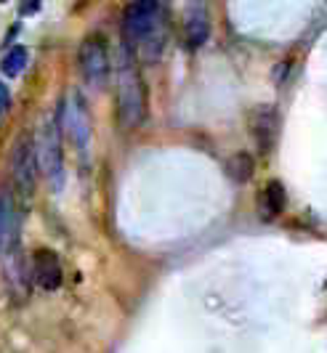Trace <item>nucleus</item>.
Instances as JSON below:
<instances>
[{"instance_id":"obj_2","label":"nucleus","mask_w":327,"mask_h":353,"mask_svg":"<svg viewBox=\"0 0 327 353\" xmlns=\"http://www.w3.org/2000/svg\"><path fill=\"white\" fill-rule=\"evenodd\" d=\"M115 88H117L115 104H117L120 128H126V130L141 128L146 120V88L139 64H136V56L128 46L120 48L117 64H115Z\"/></svg>"},{"instance_id":"obj_4","label":"nucleus","mask_w":327,"mask_h":353,"mask_svg":"<svg viewBox=\"0 0 327 353\" xmlns=\"http://www.w3.org/2000/svg\"><path fill=\"white\" fill-rule=\"evenodd\" d=\"M59 128H61V136L67 141H72V146L77 152H86L88 143L93 139V125L91 114H88V106L83 104V99L77 93L64 96V101L59 104Z\"/></svg>"},{"instance_id":"obj_10","label":"nucleus","mask_w":327,"mask_h":353,"mask_svg":"<svg viewBox=\"0 0 327 353\" xmlns=\"http://www.w3.org/2000/svg\"><path fill=\"white\" fill-rule=\"evenodd\" d=\"M250 130H253V139L258 143V149L266 154L274 146L277 139V112L272 106H258L250 117Z\"/></svg>"},{"instance_id":"obj_1","label":"nucleus","mask_w":327,"mask_h":353,"mask_svg":"<svg viewBox=\"0 0 327 353\" xmlns=\"http://www.w3.org/2000/svg\"><path fill=\"white\" fill-rule=\"evenodd\" d=\"M126 46L141 61H157L165 51L168 27L160 0H133L123 14Z\"/></svg>"},{"instance_id":"obj_13","label":"nucleus","mask_w":327,"mask_h":353,"mask_svg":"<svg viewBox=\"0 0 327 353\" xmlns=\"http://www.w3.org/2000/svg\"><path fill=\"white\" fill-rule=\"evenodd\" d=\"M24 67H27V48H21V46H14L0 61V70L6 77H19Z\"/></svg>"},{"instance_id":"obj_6","label":"nucleus","mask_w":327,"mask_h":353,"mask_svg":"<svg viewBox=\"0 0 327 353\" xmlns=\"http://www.w3.org/2000/svg\"><path fill=\"white\" fill-rule=\"evenodd\" d=\"M37 173H40V165H37L35 141L21 136L11 152V176H14V186L19 194L30 196L35 192Z\"/></svg>"},{"instance_id":"obj_7","label":"nucleus","mask_w":327,"mask_h":353,"mask_svg":"<svg viewBox=\"0 0 327 353\" xmlns=\"http://www.w3.org/2000/svg\"><path fill=\"white\" fill-rule=\"evenodd\" d=\"M32 279L46 292H54L61 287V279H64L61 276V261H59L54 250L40 248L32 252Z\"/></svg>"},{"instance_id":"obj_11","label":"nucleus","mask_w":327,"mask_h":353,"mask_svg":"<svg viewBox=\"0 0 327 353\" xmlns=\"http://www.w3.org/2000/svg\"><path fill=\"white\" fill-rule=\"evenodd\" d=\"M261 212H264V218H277L279 212L285 210V205H288V194H285V186L279 183V181H269L266 186H264V192H261Z\"/></svg>"},{"instance_id":"obj_3","label":"nucleus","mask_w":327,"mask_h":353,"mask_svg":"<svg viewBox=\"0 0 327 353\" xmlns=\"http://www.w3.org/2000/svg\"><path fill=\"white\" fill-rule=\"evenodd\" d=\"M35 152H37L40 173L59 192L61 183H64V157H61V128H59L56 117H48L46 123L40 125Z\"/></svg>"},{"instance_id":"obj_15","label":"nucleus","mask_w":327,"mask_h":353,"mask_svg":"<svg viewBox=\"0 0 327 353\" xmlns=\"http://www.w3.org/2000/svg\"><path fill=\"white\" fill-rule=\"evenodd\" d=\"M11 106V93H8V85L0 83V114H6Z\"/></svg>"},{"instance_id":"obj_9","label":"nucleus","mask_w":327,"mask_h":353,"mask_svg":"<svg viewBox=\"0 0 327 353\" xmlns=\"http://www.w3.org/2000/svg\"><path fill=\"white\" fill-rule=\"evenodd\" d=\"M19 236V218L14 194L8 189H0V255L14 250Z\"/></svg>"},{"instance_id":"obj_14","label":"nucleus","mask_w":327,"mask_h":353,"mask_svg":"<svg viewBox=\"0 0 327 353\" xmlns=\"http://www.w3.org/2000/svg\"><path fill=\"white\" fill-rule=\"evenodd\" d=\"M37 8H40V0H19L21 17H32V14H37Z\"/></svg>"},{"instance_id":"obj_8","label":"nucleus","mask_w":327,"mask_h":353,"mask_svg":"<svg viewBox=\"0 0 327 353\" xmlns=\"http://www.w3.org/2000/svg\"><path fill=\"white\" fill-rule=\"evenodd\" d=\"M210 35V17L202 0H189L184 11V37L189 48H200Z\"/></svg>"},{"instance_id":"obj_12","label":"nucleus","mask_w":327,"mask_h":353,"mask_svg":"<svg viewBox=\"0 0 327 353\" xmlns=\"http://www.w3.org/2000/svg\"><path fill=\"white\" fill-rule=\"evenodd\" d=\"M226 173L235 183H248L253 178V157L248 152H239L226 162Z\"/></svg>"},{"instance_id":"obj_5","label":"nucleus","mask_w":327,"mask_h":353,"mask_svg":"<svg viewBox=\"0 0 327 353\" xmlns=\"http://www.w3.org/2000/svg\"><path fill=\"white\" fill-rule=\"evenodd\" d=\"M77 64H80V72H83V77L91 88H104L109 77H112V59H109V48L104 37H86L80 51H77Z\"/></svg>"}]
</instances>
